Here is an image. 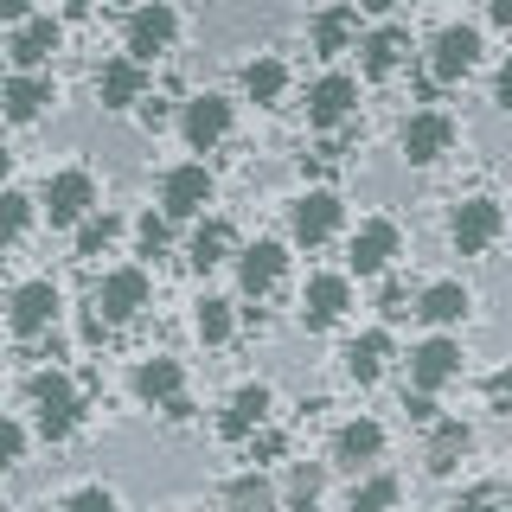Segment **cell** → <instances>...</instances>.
I'll return each instance as SVG.
<instances>
[{
    "label": "cell",
    "instance_id": "cell-20",
    "mask_svg": "<svg viewBox=\"0 0 512 512\" xmlns=\"http://www.w3.org/2000/svg\"><path fill=\"white\" fill-rule=\"evenodd\" d=\"M384 455V429L372 423V416H359V423H346L340 436H333V461H340V468H372V461Z\"/></svg>",
    "mask_w": 512,
    "mask_h": 512
},
{
    "label": "cell",
    "instance_id": "cell-44",
    "mask_svg": "<svg viewBox=\"0 0 512 512\" xmlns=\"http://www.w3.org/2000/svg\"><path fill=\"white\" fill-rule=\"evenodd\" d=\"M359 7H372V13H384V7H391V0H359Z\"/></svg>",
    "mask_w": 512,
    "mask_h": 512
},
{
    "label": "cell",
    "instance_id": "cell-33",
    "mask_svg": "<svg viewBox=\"0 0 512 512\" xmlns=\"http://www.w3.org/2000/svg\"><path fill=\"white\" fill-rule=\"evenodd\" d=\"M199 340L205 346H224V340H231V301H218V295L199 301Z\"/></svg>",
    "mask_w": 512,
    "mask_h": 512
},
{
    "label": "cell",
    "instance_id": "cell-41",
    "mask_svg": "<svg viewBox=\"0 0 512 512\" xmlns=\"http://www.w3.org/2000/svg\"><path fill=\"white\" fill-rule=\"evenodd\" d=\"M32 7H39V0H0V20H7V26H26Z\"/></svg>",
    "mask_w": 512,
    "mask_h": 512
},
{
    "label": "cell",
    "instance_id": "cell-17",
    "mask_svg": "<svg viewBox=\"0 0 512 512\" xmlns=\"http://www.w3.org/2000/svg\"><path fill=\"white\" fill-rule=\"evenodd\" d=\"M58 39H64L58 20H26V26H13V39H7L13 71H39V64L58 52Z\"/></svg>",
    "mask_w": 512,
    "mask_h": 512
},
{
    "label": "cell",
    "instance_id": "cell-9",
    "mask_svg": "<svg viewBox=\"0 0 512 512\" xmlns=\"http://www.w3.org/2000/svg\"><path fill=\"white\" fill-rule=\"evenodd\" d=\"M346 308H352L346 276H314L308 295H301V327H308V333H327V327H340V320H346Z\"/></svg>",
    "mask_w": 512,
    "mask_h": 512
},
{
    "label": "cell",
    "instance_id": "cell-28",
    "mask_svg": "<svg viewBox=\"0 0 512 512\" xmlns=\"http://www.w3.org/2000/svg\"><path fill=\"white\" fill-rule=\"evenodd\" d=\"M224 256H231V224H224V218H205L199 231H192L186 263H192V269H218Z\"/></svg>",
    "mask_w": 512,
    "mask_h": 512
},
{
    "label": "cell",
    "instance_id": "cell-24",
    "mask_svg": "<svg viewBox=\"0 0 512 512\" xmlns=\"http://www.w3.org/2000/svg\"><path fill=\"white\" fill-rule=\"evenodd\" d=\"M416 314H423L429 327H455V320L468 314V288L461 282H429L423 295H416Z\"/></svg>",
    "mask_w": 512,
    "mask_h": 512
},
{
    "label": "cell",
    "instance_id": "cell-11",
    "mask_svg": "<svg viewBox=\"0 0 512 512\" xmlns=\"http://www.w3.org/2000/svg\"><path fill=\"white\" fill-rule=\"evenodd\" d=\"M96 96H103V109H135L148 103V71H141V58H109L103 71H96Z\"/></svg>",
    "mask_w": 512,
    "mask_h": 512
},
{
    "label": "cell",
    "instance_id": "cell-15",
    "mask_svg": "<svg viewBox=\"0 0 512 512\" xmlns=\"http://www.w3.org/2000/svg\"><path fill=\"white\" fill-rule=\"evenodd\" d=\"M391 256H397V224L391 218H372V224H359L346 263L359 269V276H384V269H391Z\"/></svg>",
    "mask_w": 512,
    "mask_h": 512
},
{
    "label": "cell",
    "instance_id": "cell-6",
    "mask_svg": "<svg viewBox=\"0 0 512 512\" xmlns=\"http://www.w3.org/2000/svg\"><path fill=\"white\" fill-rule=\"evenodd\" d=\"M474 64H480V32L474 26H442L436 45H429V77H436V84H455Z\"/></svg>",
    "mask_w": 512,
    "mask_h": 512
},
{
    "label": "cell",
    "instance_id": "cell-5",
    "mask_svg": "<svg viewBox=\"0 0 512 512\" xmlns=\"http://www.w3.org/2000/svg\"><path fill=\"white\" fill-rule=\"evenodd\" d=\"M397 141H404V160H410V167H436V160L455 148V122H448L442 109H416Z\"/></svg>",
    "mask_w": 512,
    "mask_h": 512
},
{
    "label": "cell",
    "instance_id": "cell-10",
    "mask_svg": "<svg viewBox=\"0 0 512 512\" xmlns=\"http://www.w3.org/2000/svg\"><path fill=\"white\" fill-rule=\"evenodd\" d=\"M205 205H212V173L205 167H173L160 180V212L167 218H199Z\"/></svg>",
    "mask_w": 512,
    "mask_h": 512
},
{
    "label": "cell",
    "instance_id": "cell-22",
    "mask_svg": "<svg viewBox=\"0 0 512 512\" xmlns=\"http://www.w3.org/2000/svg\"><path fill=\"white\" fill-rule=\"evenodd\" d=\"M384 365H391V333H384V327L359 333V340L346 346V378H352V384H378Z\"/></svg>",
    "mask_w": 512,
    "mask_h": 512
},
{
    "label": "cell",
    "instance_id": "cell-35",
    "mask_svg": "<svg viewBox=\"0 0 512 512\" xmlns=\"http://www.w3.org/2000/svg\"><path fill=\"white\" fill-rule=\"evenodd\" d=\"M0 205H7V244H20L26 224H32V199H26V192H7Z\"/></svg>",
    "mask_w": 512,
    "mask_h": 512
},
{
    "label": "cell",
    "instance_id": "cell-36",
    "mask_svg": "<svg viewBox=\"0 0 512 512\" xmlns=\"http://www.w3.org/2000/svg\"><path fill=\"white\" fill-rule=\"evenodd\" d=\"M64 512H116V493L109 487H77L71 500H64Z\"/></svg>",
    "mask_w": 512,
    "mask_h": 512
},
{
    "label": "cell",
    "instance_id": "cell-12",
    "mask_svg": "<svg viewBox=\"0 0 512 512\" xmlns=\"http://www.w3.org/2000/svg\"><path fill=\"white\" fill-rule=\"evenodd\" d=\"M455 372H461V346L455 340H423V346L410 352V391H429V397H436Z\"/></svg>",
    "mask_w": 512,
    "mask_h": 512
},
{
    "label": "cell",
    "instance_id": "cell-23",
    "mask_svg": "<svg viewBox=\"0 0 512 512\" xmlns=\"http://www.w3.org/2000/svg\"><path fill=\"white\" fill-rule=\"evenodd\" d=\"M468 448H474V429L448 416V423H436V436H429V448H423V468H429V474H455Z\"/></svg>",
    "mask_w": 512,
    "mask_h": 512
},
{
    "label": "cell",
    "instance_id": "cell-16",
    "mask_svg": "<svg viewBox=\"0 0 512 512\" xmlns=\"http://www.w3.org/2000/svg\"><path fill=\"white\" fill-rule=\"evenodd\" d=\"M180 128H186V141L192 148H218L224 135H231V103H224V96H192L186 103V116H180Z\"/></svg>",
    "mask_w": 512,
    "mask_h": 512
},
{
    "label": "cell",
    "instance_id": "cell-27",
    "mask_svg": "<svg viewBox=\"0 0 512 512\" xmlns=\"http://www.w3.org/2000/svg\"><path fill=\"white\" fill-rule=\"evenodd\" d=\"M352 32H359V13H352V7H327L314 20V52L320 58H340L346 45H352Z\"/></svg>",
    "mask_w": 512,
    "mask_h": 512
},
{
    "label": "cell",
    "instance_id": "cell-37",
    "mask_svg": "<svg viewBox=\"0 0 512 512\" xmlns=\"http://www.w3.org/2000/svg\"><path fill=\"white\" fill-rule=\"evenodd\" d=\"M167 224H173L167 212H160V218H154V212L141 218V250H148V256H160V250H167Z\"/></svg>",
    "mask_w": 512,
    "mask_h": 512
},
{
    "label": "cell",
    "instance_id": "cell-13",
    "mask_svg": "<svg viewBox=\"0 0 512 512\" xmlns=\"http://www.w3.org/2000/svg\"><path fill=\"white\" fill-rule=\"evenodd\" d=\"M288 231H295V244H327L333 231H340V199L333 192H301L295 199V218H288Z\"/></svg>",
    "mask_w": 512,
    "mask_h": 512
},
{
    "label": "cell",
    "instance_id": "cell-8",
    "mask_svg": "<svg viewBox=\"0 0 512 512\" xmlns=\"http://www.w3.org/2000/svg\"><path fill=\"white\" fill-rule=\"evenodd\" d=\"M173 32H180V20H173L167 0H148V7H135V20H128V58H160L173 45Z\"/></svg>",
    "mask_w": 512,
    "mask_h": 512
},
{
    "label": "cell",
    "instance_id": "cell-2",
    "mask_svg": "<svg viewBox=\"0 0 512 512\" xmlns=\"http://www.w3.org/2000/svg\"><path fill=\"white\" fill-rule=\"evenodd\" d=\"M500 231H506L500 199H461V205H455V218H448V244H455L461 256H480Z\"/></svg>",
    "mask_w": 512,
    "mask_h": 512
},
{
    "label": "cell",
    "instance_id": "cell-25",
    "mask_svg": "<svg viewBox=\"0 0 512 512\" xmlns=\"http://www.w3.org/2000/svg\"><path fill=\"white\" fill-rule=\"evenodd\" d=\"M45 103H52V77H39V71H13V84H7V122H32Z\"/></svg>",
    "mask_w": 512,
    "mask_h": 512
},
{
    "label": "cell",
    "instance_id": "cell-1",
    "mask_svg": "<svg viewBox=\"0 0 512 512\" xmlns=\"http://www.w3.org/2000/svg\"><path fill=\"white\" fill-rule=\"evenodd\" d=\"M26 397H32V410H39V429H45L52 442H64V436L77 429V416H84V404H77V391H71V378H64V372H32Z\"/></svg>",
    "mask_w": 512,
    "mask_h": 512
},
{
    "label": "cell",
    "instance_id": "cell-39",
    "mask_svg": "<svg viewBox=\"0 0 512 512\" xmlns=\"http://www.w3.org/2000/svg\"><path fill=\"white\" fill-rule=\"evenodd\" d=\"M455 512H506V493H493V487H474L468 500H461Z\"/></svg>",
    "mask_w": 512,
    "mask_h": 512
},
{
    "label": "cell",
    "instance_id": "cell-43",
    "mask_svg": "<svg viewBox=\"0 0 512 512\" xmlns=\"http://www.w3.org/2000/svg\"><path fill=\"white\" fill-rule=\"evenodd\" d=\"M487 13H493L500 26H512V0H487Z\"/></svg>",
    "mask_w": 512,
    "mask_h": 512
},
{
    "label": "cell",
    "instance_id": "cell-7",
    "mask_svg": "<svg viewBox=\"0 0 512 512\" xmlns=\"http://www.w3.org/2000/svg\"><path fill=\"white\" fill-rule=\"evenodd\" d=\"M148 308V276L141 269H109L96 282V320H135Z\"/></svg>",
    "mask_w": 512,
    "mask_h": 512
},
{
    "label": "cell",
    "instance_id": "cell-32",
    "mask_svg": "<svg viewBox=\"0 0 512 512\" xmlns=\"http://www.w3.org/2000/svg\"><path fill=\"white\" fill-rule=\"evenodd\" d=\"M320 487H327V474H320L314 461H295V474H288V506H295V512H314L320 506Z\"/></svg>",
    "mask_w": 512,
    "mask_h": 512
},
{
    "label": "cell",
    "instance_id": "cell-45",
    "mask_svg": "<svg viewBox=\"0 0 512 512\" xmlns=\"http://www.w3.org/2000/svg\"><path fill=\"white\" fill-rule=\"evenodd\" d=\"M506 512H512V487H506Z\"/></svg>",
    "mask_w": 512,
    "mask_h": 512
},
{
    "label": "cell",
    "instance_id": "cell-38",
    "mask_svg": "<svg viewBox=\"0 0 512 512\" xmlns=\"http://www.w3.org/2000/svg\"><path fill=\"white\" fill-rule=\"evenodd\" d=\"M0 455H7V468H13V461L26 455V423H20V416H13V423L0 429Z\"/></svg>",
    "mask_w": 512,
    "mask_h": 512
},
{
    "label": "cell",
    "instance_id": "cell-29",
    "mask_svg": "<svg viewBox=\"0 0 512 512\" xmlns=\"http://www.w3.org/2000/svg\"><path fill=\"white\" fill-rule=\"evenodd\" d=\"M282 90H288L282 58H256V64H244V96H250V103H276Z\"/></svg>",
    "mask_w": 512,
    "mask_h": 512
},
{
    "label": "cell",
    "instance_id": "cell-34",
    "mask_svg": "<svg viewBox=\"0 0 512 512\" xmlns=\"http://www.w3.org/2000/svg\"><path fill=\"white\" fill-rule=\"evenodd\" d=\"M269 506H276V493H269V480H263V474L231 480V512H269Z\"/></svg>",
    "mask_w": 512,
    "mask_h": 512
},
{
    "label": "cell",
    "instance_id": "cell-14",
    "mask_svg": "<svg viewBox=\"0 0 512 512\" xmlns=\"http://www.w3.org/2000/svg\"><path fill=\"white\" fill-rule=\"evenodd\" d=\"M269 384H244V391H231V404H224V416H218V436L224 442H244L250 429H263L269 423Z\"/></svg>",
    "mask_w": 512,
    "mask_h": 512
},
{
    "label": "cell",
    "instance_id": "cell-4",
    "mask_svg": "<svg viewBox=\"0 0 512 512\" xmlns=\"http://www.w3.org/2000/svg\"><path fill=\"white\" fill-rule=\"evenodd\" d=\"M45 218H52V224H84V218H96V180H90L84 167H64V173L45 180Z\"/></svg>",
    "mask_w": 512,
    "mask_h": 512
},
{
    "label": "cell",
    "instance_id": "cell-46",
    "mask_svg": "<svg viewBox=\"0 0 512 512\" xmlns=\"http://www.w3.org/2000/svg\"><path fill=\"white\" fill-rule=\"evenodd\" d=\"M103 7H116V0H103Z\"/></svg>",
    "mask_w": 512,
    "mask_h": 512
},
{
    "label": "cell",
    "instance_id": "cell-30",
    "mask_svg": "<svg viewBox=\"0 0 512 512\" xmlns=\"http://www.w3.org/2000/svg\"><path fill=\"white\" fill-rule=\"evenodd\" d=\"M346 512H397V480L391 474L359 480V487H352V500H346Z\"/></svg>",
    "mask_w": 512,
    "mask_h": 512
},
{
    "label": "cell",
    "instance_id": "cell-40",
    "mask_svg": "<svg viewBox=\"0 0 512 512\" xmlns=\"http://www.w3.org/2000/svg\"><path fill=\"white\" fill-rule=\"evenodd\" d=\"M487 404L512 416V372H493V378H487Z\"/></svg>",
    "mask_w": 512,
    "mask_h": 512
},
{
    "label": "cell",
    "instance_id": "cell-26",
    "mask_svg": "<svg viewBox=\"0 0 512 512\" xmlns=\"http://www.w3.org/2000/svg\"><path fill=\"white\" fill-rule=\"evenodd\" d=\"M359 52H365V77H391L397 64H404V52H410V39H404V32H397V26H378L372 39L359 45Z\"/></svg>",
    "mask_w": 512,
    "mask_h": 512
},
{
    "label": "cell",
    "instance_id": "cell-3",
    "mask_svg": "<svg viewBox=\"0 0 512 512\" xmlns=\"http://www.w3.org/2000/svg\"><path fill=\"white\" fill-rule=\"evenodd\" d=\"M58 308H64L58 282H52V276H32V282H20V288H13V301H7V320H13V333H20V340H32V333H45V327L58 320Z\"/></svg>",
    "mask_w": 512,
    "mask_h": 512
},
{
    "label": "cell",
    "instance_id": "cell-19",
    "mask_svg": "<svg viewBox=\"0 0 512 512\" xmlns=\"http://www.w3.org/2000/svg\"><path fill=\"white\" fill-rule=\"evenodd\" d=\"M282 269H288V250L269 244V237L237 256V282H244V295H269V288L282 282Z\"/></svg>",
    "mask_w": 512,
    "mask_h": 512
},
{
    "label": "cell",
    "instance_id": "cell-21",
    "mask_svg": "<svg viewBox=\"0 0 512 512\" xmlns=\"http://www.w3.org/2000/svg\"><path fill=\"white\" fill-rule=\"evenodd\" d=\"M180 384H186L180 359H141L135 365V397H141V404H154V410H167L173 397H180Z\"/></svg>",
    "mask_w": 512,
    "mask_h": 512
},
{
    "label": "cell",
    "instance_id": "cell-42",
    "mask_svg": "<svg viewBox=\"0 0 512 512\" xmlns=\"http://www.w3.org/2000/svg\"><path fill=\"white\" fill-rule=\"evenodd\" d=\"M493 103H500V109H512V58L500 64V77H493Z\"/></svg>",
    "mask_w": 512,
    "mask_h": 512
},
{
    "label": "cell",
    "instance_id": "cell-31",
    "mask_svg": "<svg viewBox=\"0 0 512 512\" xmlns=\"http://www.w3.org/2000/svg\"><path fill=\"white\" fill-rule=\"evenodd\" d=\"M116 231H122V218L116 212H96L77 224V256H103L109 244H116Z\"/></svg>",
    "mask_w": 512,
    "mask_h": 512
},
{
    "label": "cell",
    "instance_id": "cell-18",
    "mask_svg": "<svg viewBox=\"0 0 512 512\" xmlns=\"http://www.w3.org/2000/svg\"><path fill=\"white\" fill-rule=\"evenodd\" d=\"M352 103H359V84L333 71V77H320V84L308 90V122L314 128H340L352 116Z\"/></svg>",
    "mask_w": 512,
    "mask_h": 512
}]
</instances>
